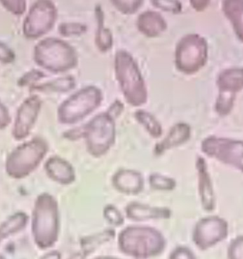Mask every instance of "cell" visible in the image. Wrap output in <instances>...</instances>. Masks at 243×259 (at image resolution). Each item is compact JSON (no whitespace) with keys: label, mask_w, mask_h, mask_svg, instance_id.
Here are the masks:
<instances>
[{"label":"cell","mask_w":243,"mask_h":259,"mask_svg":"<svg viewBox=\"0 0 243 259\" xmlns=\"http://www.w3.org/2000/svg\"><path fill=\"white\" fill-rule=\"evenodd\" d=\"M58 211L53 197L41 194L35 203L32 218V231L36 241L46 244L53 239L57 232Z\"/></svg>","instance_id":"277c9868"},{"label":"cell","mask_w":243,"mask_h":259,"mask_svg":"<svg viewBox=\"0 0 243 259\" xmlns=\"http://www.w3.org/2000/svg\"><path fill=\"white\" fill-rule=\"evenodd\" d=\"M15 59L14 51L7 44L0 41V62L5 64H12Z\"/></svg>","instance_id":"d4e9b609"},{"label":"cell","mask_w":243,"mask_h":259,"mask_svg":"<svg viewBox=\"0 0 243 259\" xmlns=\"http://www.w3.org/2000/svg\"><path fill=\"white\" fill-rule=\"evenodd\" d=\"M137 210H139V215L137 218H141L140 219H148L149 218H153V217L159 216L160 212H156V210L149 209L146 207H140V206H134Z\"/></svg>","instance_id":"f1b7e54d"},{"label":"cell","mask_w":243,"mask_h":259,"mask_svg":"<svg viewBox=\"0 0 243 259\" xmlns=\"http://www.w3.org/2000/svg\"><path fill=\"white\" fill-rule=\"evenodd\" d=\"M217 83L220 94L235 97L236 93L243 89V69L225 70L220 73Z\"/></svg>","instance_id":"8fae6325"},{"label":"cell","mask_w":243,"mask_h":259,"mask_svg":"<svg viewBox=\"0 0 243 259\" xmlns=\"http://www.w3.org/2000/svg\"><path fill=\"white\" fill-rule=\"evenodd\" d=\"M102 96L99 89H82L59 106L58 117L63 123H72L91 113L101 103Z\"/></svg>","instance_id":"8992f818"},{"label":"cell","mask_w":243,"mask_h":259,"mask_svg":"<svg viewBox=\"0 0 243 259\" xmlns=\"http://www.w3.org/2000/svg\"><path fill=\"white\" fill-rule=\"evenodd\" d=\"M57 19V9L52 2L39 0L31 5L22 24L24 36L36 39L52 30Z\"/></svg>","instance_id":"5b68a950"},{"label":"cell","mask_w":243,"mask_h":259,"mask_svg":"<svg viewBox=\"0 0 243 259\" xmlns=\"http://www.w3.org/2000/svg\"><path fill=\"white\" fill-rule=\"evenodd\" d=\"M122 104L121 103L119 102H115L114 105H113L112 106L111 108H110V114H109L110 116L112 118V115H114L115 116H116V113H120V111H122Z\"/></svg>","instance_id":"f546056e"},{"label":"cell","mask_w":243,"mask_h":259,"mask_svg":"<svg viewBox=\"0 0 243 259\" xmlns=\"http://www.w3.org/2000/svg\"><path fill=\"white\" fill-rule=\"evenodd\" d=\"M47 174L52 179L61 183H69L73 179L72 168L66 161L54 157L47 161L45 165Z\"/></svg>","instance_id":"4fadbf2b"},{"label":"cell","mask_w":243,"mask_h":259,"mask_svg":"<svg viewBox=\"0 0 243 259\" xmlns=\"http://www.w3.org/2000/svg\"><path fill=\"white\" fill-rule=\"evenodd\" d=\"M46 76L42 71L36 69H32L24 73L18 80V85L21 87H32L36 85L43 77Z\"/></svg>","instance_id":"7402d4cb"},{"label":"cell","mask_w":243,"mask_h":259,"mask_svg":"<svg viewBox=\"0 0 243 259\" xmlns=\"http://www.w3.org/2000/svg\"><path fill=\"white\" fill-rule=\"evenodd\" d=\"M28 218L23 212H18L9 218L0 225V241L10 234L20 231L27 225Z\"/></svg>","instance_id":"ac0fdd59"},{"label":"cell","mask_w":243,"mask_h":259,"mask_svg":"<svg viewBox=\"0 0 243 259\" xmlns=\"http://www.w3.org/2000/svg\"><path fill=\"white\" fill-rule=\"evenodd\" d=\"M48 151V145L40 138L19 145L7 158L5 168L12 178L21 179L29 176L41 163Z\"/></svg>","instance_id":"7a4b0ae2"},{"label":"cell","mask_w":243,"mask_h":259,"mask_svg":"<svg viewBox=\"0 0 243 259\" xmlns=\"http://www.w3.org/2000/svg\"><path fill=\"white\" fill-rule=\"evenodd\" d=\"M75 87L74 80L72 77H62L46 82L37 83L31 87V92H66Z\"/></svg>","instance_id":"2e32d148"},{"label":"cell","mask_w":243,"mask_h":259,"mask_svg":"<svg viewBox=\"0 0 243 259\" xmlns=\"http://www.w3.org/2000/svg\"><path fill=\"white\" fill-rule=\"evenodd\" d=\"M34 62L53 73H61L76 65V54L69 44L57 38H43L35 45Z\"/></svg>","instance_id":"6da1fadb"},{"label":"cell","mask_w":243,"mask_h":259,"mask_svg":"<svg viewBox=\"0 0 243 259\" xmlns=\"http://www.w3.org/2000/svg\"><path fill=\"white\" fill-rule=\"evenodd\" d=\"M229 259H243V238L236 239L228 250Z\"/></svg>","instance_id":"484cf974"},{"label":"cell","mask_w":243,"mask_h":259,"mask_svg":"<svg viewBox=\"0 0 243 259\" xmlns=\"http://www.w3.org/2000/svg\"><path fill=\"white\" fill-rule=\"evenodd\" d=\"M223 10L237 37L243 41V1L223 2Z\"/></svg>","instance_id":"5bb4252c"},{"label":"cell","mask_w":243,"mask_h":259,"mask_svg":"<svg viewBox=\"0 0 243 259\" xmlns=\"http://www.w3.org/2000/svg\"><path fill=\"white\" fill-rule=\"evenodd\" d=\"M12 118L8 107L0 100V130L8 127L11 123Z\"/></svg>","instance_id":"4316f807"},{"label":"cell","mask_w":243,"mask_h":259,"mask_svg":"<svg viewBox=\"0 0 243 259\" xmlns=\"http://www.w3.org/2000/svg\"><path fill=\"white\" fill-rule=\"evenodd\" d=\"M207 57L205 39L197 34L187 35L179 41L176 48V66L183 73L197 72L205 65Z\"/></svg>","instance_id":"52a82bcc"},{"label":"cell","mask_w":243,"mask_h":259,"mask_svg":"<svg viewBox=\"0 0 243 259\" xmlns=\"http://www.w3.org/2000/svg\"><path fill=\"white\" fill-rule=\"evenodd\" d=\"M136 117H137V120L146 127L152 136L155 137H159L162 134V128H161L160 124L157 121L156 119L148 112L137 111V113H136Z\"/></svg>","instance_id":"ffe728a7"},{"label":"cell","mask_w":243,"mask_h":259,"mask_svg":"<svg viewBox=\"0 0 243 259\" xmlns=\"http://www.w3.org/2000/svg\"><path fill=\"white\" fill-rule=\"evenodd\" d=\"M87 145L94 155H101L114 141L115 127L113 118L108 114L98 115L85 129Z\"/></svg>","instance_id":"ba28073f"},{"label":"cell","mask_w":243,"mask_h":259,"mask_svg":"<svg viewBox=\"0 0 243 259\" xmlns=\"http://www.w3.org/2000/svg\"><path fill=\"white\" fill-rule=\"evenodd\" d=\"M59 31L62 36H70L83 34L86 31V27L80 24L64 23L61 24Z\"/></svg>","instance_id":"603a6c76"},{"label":"cell","mask_w":243,"mask_h":259,"mask_svg":"<svg viewBox=\"0 0 243 259\" xmlns=\"http://www.w3.org/2000/svg\"><path fill=\"white\" fill-rule=\"evenodd\" d=\"M137 25L139 30L150 37L158 36L167 29L163 17L155 12L141 14L138 18Z\"/></svg>","instance_id":"7c38bea8"},{"label":"cell","mask_w":243,"mask_h":259,"mask_svg":"<svg viewBox=\"0 0 243 259\" xmlns=\"http://www.w3.org/2000/svg\"><path fill=\"white\" fill-rule=\"evenodd\" d=\"M41 106V98L37 95L29 96L19 105L12 128V136L15 140L21 141L29 136L37 120Z\"/></svg>","instance_id":"9c48e42d"},{"label":"cell","mask_w":243,"mask_h":259,"mask_svg":"<svg viewBox=\"0 0 243 259\" xmlns=\"http://www.w3.org/2000/svg\"><path fill=\"white\" fill-rule=\"evenodd\" d=\"M204 151L211 156H215L228 162L243 158V142L209 138L203 145Z\"/></svg>","instance_id":"30bf717a"},{"label":"cell","mask_w":243,"mask_h":259,"mask_svg":"<svg viewBox=\"0 0 243 259\" xmlns=\"http://www.w3.org/2000/svg\"><path fill=\"white\" fill-rule=\"evenodd\" d=\"M0 3L7 11L14 15H23L27 11V2L24 0H1Z\"/></svg>","instance_id":"44dd1931"},{"label":"cell","mask_w":243,"mask_h":259,"mask_svg":"<svg viewBox=\"0 0 243 259\" xmlns=\"http://www.w3.org/2000/svg\"><path fill=\"white\" fill-rule=\"evenodd\" d=\"M115 8L118 9L120 12L125 14H132L137 12L138 8H140V1H115Z\"/></svg>","instance_id":"cb8c5ba5"},{"label":"cell","mask_w":243,"mask_h":259,"mask_svg":"<svg viewBox=\"0 0 243 259\" xmlns=\"http://www.w3.org/2000/svg\"><path fill=\"white\" fill-rule=\"evenodd\" d=\"M153 3H156L155 6L157 8L162 9L165 11L172 12H179L181 10V5L178 2L174 1H155Z\"/></svg>","instance_id":"83f0119b"},{"label":"cell","mask_w":243,"mask_h":259,"mask_svg":"<svg viewBox=\"0 0 243 259\" xmlns=\"http://www.w3.org/2000/svg\"><path fill=\"white\" fill-rule=\"evenodd\" d=\"M98 11H99L97 15L99 17V31L96 36V45L100 50L103 52H106L111 47L113 38H112L110 31L103 28L102 12L101 10H98Z\"/></svg>","instance_id":"d6986e66"},{"label":"cell","mask_w":243,"mask_h":259,"mask_svg":"<svg viewBox=\"0 0 243 259\" xmlns=\"http://www.w3.org/2000/svg\"><path fill=\"white\" fill-rule=\"evenodd\" d=\"M190 131L188 125L185 124H179V125L174 126L171 129L169 136L164 140L160 145L157 146V151L162 153L166 149L171 148V147L176 146L182 143L183 142L186 141L189 137Z\"/></svg>","instance_id":"e0dca14e"},{"label":"cell","mask_w":243,"mask_h":259,"mask_svg":"<svg viewBox=\"0 0 243 259\" xmlns=\"http://www.w3.org/2000/svg\"><path fill=\"white\" fill-rule=\"evenodd\" d=\"M226 236L225 227H199L197 234V241L201 247L206 248L214 246L223 240Z\"/></svg>","instance_id":"9a60e30c"},{"label":"cell","mask_w":243,"mask_h":259,"mask_svg":"<svg viewBox=\"0 0 243 259\" xmlns=\"http://www.w3.org/2000/svg\"><path fill=\"white\" fill-rule=\"evenodd\" d=\"M116 76L126 100L134 106L144 104L147 101L144 81L137 64L125 52H119L115 57Z\"/></svg>","instance_id":"3957f363"}]
</instances>
